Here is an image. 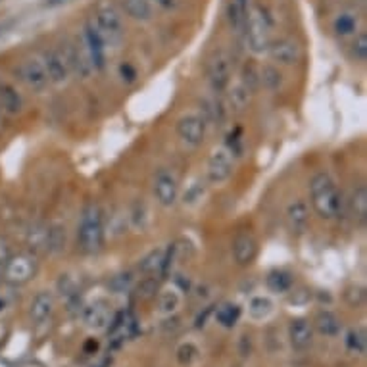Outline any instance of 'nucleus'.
Here are the masks:
<instances>
[{
    "label": "nucleus",
    "mask_w": 367,
    "mask_h": 367,
    "mask_svg": "<svg viewBox=\"0 0 367 367\" xmlns=\"http://www.w3.org/2000/svg\"><path fill=\"white\" fill-rule=\"evenodd\" d=\"M309 198L321 219H334L342 210L341 192L329 173H317L309 181Z\"/></svg>",
    "instance_id": "obj_1"
},
{
    "label": "nucleus",
    "mask_w": 367,
    "mask_h": 367,
    "mask_svg": "<svg viewBox=\"0 0 367 367\" xmlns=\"http://www.w3.org/2000/svg\"><path fill=\"white\" fill-rule=\"evenodd\" d=\"M77 242L85 254L101 252L104 244V216L96 204H89L83 210V216L77 227Z\"/></svg>",
    "instance_id": "obj_2"
},
{
    "label": "nucleus",
    "mask_w": 367,
    "mask_h": 367,
    "mask_svg": "<svg viewBox=\"0 0 367 367\" xmlns=\"http://www.w3.org/2000/svg\"><path fill=\"white\" fill-rule=\"evenodd\" d=\"M244 35H246V46L254 54H264L271 42V17L262 6H252L246 14L244 24Z\"/></svg>",
    "instance_id": "obj_3"
},
{
    "label": "nucleus",
    "mask_w": 367,
    "mask_h": 367,
    "mask_svg": "<svg viewBox=\"0 0 367 367\" xmlns=\"http://www.w3.org/2000/svg\"><path fill=\"white\" fill-rule=\"evenodd\" d=\"M94 24L104 37L106 44L116 46L123 39V17L114 4H102L96 12Z\"/></svg>",
    "instance_id": "obj_4"
},
{
    "label": "nucleus",
    "mask_w": 367,
    "mask_h": 367,
    "mask_svg": "<svg viewBox=\"0 0 367 367\" xmlns=\"http://www.w3.org/2000/svg\"><path fill=\"white\" fill-rule=\"evenodd\" d=\"M35 271H37V258L33 254L19 252V254L8 256V259L4 262L2 275L8 283L24 284L35 275Z\"/></svg>",
    "instance_id": "obj_5"
},
{
    "label": "nucleus",
    "mask_w": 367,
    "mask_h": 367,
    "mask_svg": "<svg viewBox=\"0 0 367 367\" xmlns=\"http://www.w3.org/2000/svg\"><path fill=\"white\" fill-rule=\"evenodd\" d=\"M83 49L87 56L91 60L94 69L102 71L106 67V52H108V44L104 41V37L99 31V27L94 24V19H89L85 24L83 29Z\"/></svg>",
    "instance_id": "obj_6"
},
{
    "label": "nucleus",
    "mask_w": 367,
    "mask_h": 367,
    "mask_svg": "<svg viewBox=\"0 0 367 367\" xmlns=\"http://www.w3.org/2000/svg\"><path fill=\"white\" fill-rule=\"evenodd\" d=\"M177 137L183 144L191 148H198L206 139V121L204 116L198 114H187L177 121Z\"/></svg>",
    "instance_id": "obj_7"
},
{
    "label": "nucleus",
    "mask_w": 367,
    "mask_h": 367,
    "mask_svg": "<svg viewBox=\"0 0 367 367\" xmlns=\"http://www.w3.org/2000/svg\"><path fill=\"white\" fill-rule=\"evenodd\" d=\"M17 74H19V79L27 85V89H31L33 92H41L44 91L51 81H49V74H46V67H44V62L41 58H27L19 69H17Z\"/></svg>",
    "instance_id": "obj_8"
},
{
    "label": "nucleus",
    "mask_w": 367,
    "mask_h": 367,
    "mask_svg": "<svg viewBox=\"0 0 367 367\" xmlns=\"http://www.w3.org/2000/svg\"><path fill=\"white\" fill-rule=\"evenodd\" d=\"M154 196H156V202L164 208L176 206L177 198H179V181L169 169H160L154 177Z\"/></svg>",
    "instance_id": "obj_9"
},
{
    "label": "nucleus",
    "mask_w": 367,
    "mask_h": 367,
    "mask_svg": "<svg viewBox=\"0 0 367 367\" xmlns=\"http://www.w3.org/2000/svg\"><path fill=\"white\" fill-rule=\"evenodd\" d=\"M233 176V156L225 146H219L208 158V181L212 185H221Z\"/></svg>",
    "instance_id": "obj_10"
},
{
    "label": "nucleus",
    "mask_w": 367,
    "mask_h": 367,
    "mask_svg": "<svg viewBox=\"0 0 367 367\" xmlns=\"http://www.w3.org/2000/svg\"><path fill=\"white\" fill-rule=\"evenodd\" d=\"M208 81L216 92H223L231 81V58L225 51H217L208 64Z\"/></svg>",
    "instance_id": "obj_11"
},
{
    "label": "nucleus",
    "mask_w": 367,
    "mask_h": 367,
    "mask_svg": "<svg viewBox=\"0 0 367 367\" xmlns=\"http://www.w3.org/2000/svg\"><path fill=\"white\" fill-rule=\"evenodd\" d=\"M267 54L281 66H294L302 58V46L294 39H279L269 42Z\"/></svg>",
    "instance_id": "obj_12"
},
{
    "label": "nucleus",
    "mask_w": 367,
    "mask_h": 367,
    "mask_svg": "<svg viewBox=\"0 0 367 367\" xmlns=\"http://www.w3.org/2000/svg\"><path fill=\"white\" fill-rule=\"evenodd\" d=\"M44 67H46V74H49V81L52 85H66L69 81L71 76V67L67 64V58L64 52L60 51H49L44 54Z\"/></svg>",
    "instance_id": "obj_13"
},
{
    "label": "nucleus",
    "mask_w": 367,
    "mask_h": 367,
    "mask_svg": "<svg viewBox=\"0 0 367 367\" xmlns=\"http://www.w3.org/2000/svg\"><path fill=\"white\" fill-rule=\"evenodd\" d=\"M284 217H287V227L292 234H304L306 229L309 225V208L308 204L304 200H292L289 206H287V212H284Z\"/></svg>",
    "instance_id": "obj_14"
},
{
    "label": "nucleus",
    "mask_w": 367,
    "mask_h": 367,
    "mask_svg": "<svg viewBox=\"0 0 367 367\" xmlns=\"http://www.w3.org/2000/svg\"><path fill=\"white\" fill-rule=\"evenodd\" d=\"M258 256V242L250 233H241L233 241V258L239 266H250Z\"/></svg>",
    "instance_id": "obj_15"
},
{
    "label": "nucleus",
    "mask_w": 367,
    "mask_h": 367,
    "mask_svg": "<svg viewBox=\"0 0 367 367\" xmlns=\"http://www.w3.org/2000/svg\"><path fill=\"white\" fill-rule=\"evenodd\" d=\"M289 339L296 350H306L314 341V329L306 319H292L289 327Z\"/></svg>",
    "instance_id": "obj_16"
},
{
    "label": "nucleus",
    "mask_w": 367,
    "mask_h": 367,
    "mask_svg": "<svg viewBox=\"0 0 367 367\" xmlns=\"http://www.w3.org/2000/svg\"><path fill=\"white\" fill-rule=\"evenodd\" d=\"M54 308V296L49 291L39 292L31 302V308H29V316L33 323H42L44 319H49V316L52 314Z\"/></svg>",
    "instance_id": "obj_17"
},
{
    "label": "nucleus",
    "mask_w": 367,
    "mask_h": 367,
    "mask_svg": "<svg viewBox=\"0 0 367 367\" xmlns=\"http://www.w3.org/2000/svg\"><path fill=\"white\" fill-rule=\"evenodd\" d=\"M0 110L8 116H17L24 110V99L12 85H0Z\"/></svg>",
    "instance_id": "obj_18"
},
{
    "label": "nucleus",
    "mask_w": 367,
    "mask_h": 367,
    "mask_svg": "<svg viewBox=\"0 0 367 367\" xmlns=\"http://www.w3.org/2000/svg\"><path fill=\"white\" fill-rule=\"evenodd\" d=\"M49 233L51 227L42 225V223H35L29 233H27V246L33 254H41V252H49Z\"/></svg>",
    "instance_id": "obj_19"
},
{
    "label": "nucleus",
    "mask_w": 367,
    "mask_h": 367,
    "mask_svg": "<svg viewBox=\"0 0 367 367\" xmlns=\"http://www.w3.org/2000/svg\"><path fill=\"white\" fill-rule=\"evenodd\" d=\"M167 248H156L152 250L146 258H142L141 271L144 275H156L158 271H164L166 267Z\"/></svg>",
    "instance_id": "obj_20"
},
{
    "label": "nucleus",
    "mask_w": 367,
    "mask_h": 367,
    "mask_svg": "<svg viewBox=\"0 0 367 367\" xmlns=\"http://www.w3.org/2000/svg\"><path fill=\"white\" fill-rule=\"evenodd\" d=\"M333 29L339 37H350L358 31V16L354 12H341L333 19Z\"/></svg>",
    "instance_id": "obj_21"
},
{
    "label": "nucleus",
    "mask_w": 367,
    "mask_h": 367,
    "mask_svg": "<svg viewBox=\"0 0 367 367\" xmlns=\"http://www.w3.org/2000/svg\"><path fill=\"white\" fill-rule=\"evenodd\" d=\"M110 314L104 304H92L85 309V323L92 329H104L108 325Z\"/></svg>",
    "instance_id": "obj_22"
},
{
    "label": "nucleus",
    "mask_w": 367,
    "mask_h": 367,
    "mask_svg": "<svg viewBox=\"0 0 367 367\" xmlns=\"http://www.w3.org/2000/svg\"><path fill=\"white\" fill-rule=\"evenodd\" d=\"M126 12L137 22H151L154 16L151 0H126Z\"/></svg>",
    "instance_id": "obj_23"
},
{
    "label": "nucleus",
    "mask_w": 367,
    "mask_h": 367,
    "mask_svg": "<svg viewBox=\"0 0 367 367\" xmlns=\"http://www.w3.org/2000/svg\"><path fill=\"white\" fill-rule=\"evenodd\" d=\"M246 14L248 10L241 8L234 0H229L225 8V17L229 27L233 29L234 33H242L244 31V24H246Z\"/></svg>",
    "instance_id": "obj_24"
},
{
    "label": "nucleus",
    "mask_w": 367,
    "mask_h": 367,
    "mask_svg": "<svg viewBox=\"0 0 367 367\" xmlns=\"http://www.w3.org/2000/svg\"><path fill=\"white\" fill-rule=\"evenodd\" d=\"M316 327L317 331L325 336H336L341 333V321L333 311H319L316 317Z\"/></svg>",
    "instance_id": "obj_25"
},
{
    "label": "nucleus",
    "mask_w": 367,
    "mask_h": 367,
    "mask_svg": "<svg viewBox=\"0 0 367 367\" xmlns=\"http://www.w3.org/2000/svg\"><path fill=\"white\" fill-rule=\"evenodd\" d=\"M267 289L275 294H284V292L291 291L292 287V275L289 271H283V269H275L267 275Z\"/></svg>",
    "instance_id": "obj_26"
},
{
    "label": "nucleus",
    "mask_w": 367,
    "mask_h": 367,
    "mask_svg": "<svg viewBox=\"0 0 367 367\" xmlns=\"http://www.w3.org/2000/svg\"><path fill=\"white\" fill-rule=\"evenodd\" d=\"M350 208H352V216L356 217L358 221H366V217H367V189H366V185H358V187L352 191Z\"/></svg>",
    "instance_id": "obj_27"
},
{
    "label": "nucleus",
    "mask_w": 367,
    "mask_h": 367,
    "mask_svg": "<svg viewBox=\"0 0 367 367\" xmlns=\"http://www.w3.org/2000/svg\"><path fill=\"white\" fill-rule=\"evenodd\" d=\"M283 83H284L283 74H281L275 66L262 67V71H259V85H262V87H266L267 91H271V92L279 91V89L283 87Z\"/></svg>",
    "instance_id": "obj_28"
},
{
    "label": "nucleus",
    "mask_w": 367,
    "mask_h": 367,
    "mask_svg": "<svg viewBox=\"0 0 367 367\" xmlns=\"http://www.w3.org/2000/svg\"><path fill=\"white\" fill-rule=\"evenodd\" d=\"M239 317H241V308H239L237 304H233V302H225V304H221L216 311L217 323L223 327L237 325Z\"/></svg>",
    "instance_id": "obj_29"
},
{
    "label": "nucleus",
    "mask_w": 367,
    "mask_h": 367,
    "mask_svg": "<svg viewBox=\"0 0 367 367\" xmlns=\"http://www.w3.org/2000/svg\"><path fill=\"white\" fill-rule=\"evenodd\" d=\"M271 309H273V304L269 298L266 296H256V298H252L250 306H248V311H250V316L254 319H266L269 314H271Z\"/></svg>",
    "instance_id": "obj_30"
},
{
    "label": "nucleus",
    "mask_w": 367,
    "mask_h": 367,
    "mask_svg": "<svg viewBox=\"0 0 367 367\" xmlns=\"http://www.w3.org/2000/svg\"><path fill=\"white\" fill-rule=\"evenodd\" d=\"M204 194H206V183L204 181H194L185 192L183 202L187 206H194V204H198L204 198Z\"/></svg>",
    "instance_id": "obj_31"
},
{
    "label": "nucleus",
    "mask_w": 367,
    "mask_h": 367,
    "mask_svg": "<svg viewBox=\"0 0 367 367\" xmlns=\"http://www.w3.org/2000/svg\"><path fill=\"white\" fill-rule=\"evenodd\" d=\"M352 56L356 62L364 64L367 60V33L366 31H359L356 35V39L352 42Z\"/></svg>",
    "instance_id": "obj_32"
},
{
    "label": "nucleus",
    "mask_w": 367,
    "mask_h": 367,
    "mask_svg": "<svg viewBox=\"0 0 367 367\" xmlns=\"http://www.w3.org/2000/svg\"><path fill=\"white\" fill-rule=\"evenodd\" d=\"M66 246V229L64 227H51L49 233V252H60Z\"/></svg>",
    "instance_id": "obj_33"
},
{
    "label": "nucleus",
    "mask_w": 367,
    "mask_h": 367,
    "mask_svg": "<svg viewBox=\"0 0 367 367\" xmlns=\"http://www.w3.org/2000/svg\"><path fill=\"white\" fill-rule=\"evenodd\" d=\"M117 76H119L123 85H135L137 79H139V71H137V67L131 62H121L119 67H117Z\"/></svg>",
    "instance_id": "obj_34"
},
{
    "label": "nucleus",
    "mask_w": 367,
    "mask_h": 367,
    "mask_svg": "<svg viewBox=\"0 0 367 367\" xmlns=\"http://www.w3.org/2000/svg\"><path fill=\"white\" fill-rule=\"evenodd\" d=\"M242 87L248 92H254L259 87V71L254 66H246L242 71Z\"/></svg>",
    "instance_id": "obj_35"
},
{
    "label": "nucleus",
    "mask_w": 367,
    "mask_h": 367,
    "mask_svg": "<svg viewBox=\"0 0 367 367\" xmlns=\"http://www.w3.org/2000/svg\"><path fill=\"white\" fill-rule=\"evenodd\" d=\"M225 148L231 152V156H242V151H244V139H242L241 129H234V131L229 133V141H227Z\"/></svg>",
    "instance_id": "obj_36"
},
{
    "label": "nucleus",
    "mask_w": 367,
    "mask_h": 367,
    "mask_svg": "<svg viewBox=\"0 0 367 367\" xmlns=\"http://www.w3.org/2000/svg\"><path fill=\"white\" fill-rule=\"evenodd\" d=\"M250 94L252 92H248L242 85H239L237 89H233L231 91V104H233L234 110H244L246 108V104H248V101H250Z\"/></svg>",
    "instance_id": "obj_37"
},
{
    "label": "nucleus",
    "mask_w": 367,
    "mask_h": 367,
    "mask_svg": "<svg viewBox=\"0 0 367 367\" xmlns=\"http://www.w3.org/2000/svg\"><path fill=\"white\" fill-rule=\"evenodd\" d=\"M348 348L358 354H364L366 352V334L361 331H350L348 333Z\"/></svg>",
    "instance_id": "obj_38"
},
{
    "label": "nucleus",
    "mask_w": 367,
    "mask_h": 367,
    "mask_svg": "<svg viewBox=\"0 0 367 367\" xmlns=\"http://www.w3.org/2000/svg\"><path fill=\"white\" fill-rule=\"evenodd\" d=\"M158 291V281H156V277L148 275L139 287V294H141L142 298H151L152 294H156Z\"/></svg>",
    "instance_id": "obj_39"
},
{
    "label": "nucleus",
    "mask_w": 367,
    "mask_h": 367,
    "mask_svg": "<svg viewBox=\"0 0 367 367\" xmlns=\"http://www.w3.org/2000/svg\"><path fill=\"white\" fill-rule=\"evenodd\" d=\"M177 304H179V300H177L176 292H166L162 296V302H160V306H162L164 311H173L177 308Z\"/></svg>",
    "instance_id": "obj_40"
},
{
    "label": "nucleus",
    "mask_w": 367,
    "mask_h": 367,
    "mask_svg": "<svg viewBox=\"0 0 367 367\" xmlns=\"http://www.w3.org/2000/svg\"><path fill=\"white\" fill-rule=\"evenodd\" d=\"M192 354H196V350H194V346H191V344H187V346H181L179 348V361L181 364H191V358Z\"/></svg>",
    "instance_id": "obj_41"
},
{
    "label": "nucleus",
    "mask_w": 367,
    "mask_h": 367,
    "mask_svg": "<svg viewBox=\"0 0 367 367\" xmlns=\"http://www.w3.org/2000/svg\"><path fill=\"white\" fill-rule=\"evenodd\" d=\"M74 0H42V8H62V6H67V4H71Z\"/></svg>",
    "instance_id": "obj_42"
},
{
    "label": "nucleus",
    "mask_w": 367,
    "mask_h": 367,
    "mask_svg": "<svg viewBox=\"0 0 367 367\" xmlns=\"http://www.w3.org/2000/svg\"><path fill=\"white\" fill-rule=\"evenodd\" d=\"M156 4H158L160 8L162 10H176L177 8V0H154Z\"/></svg>",
    "instance_id": "obj_43"
},
{
    "label": "nucleus",
    "mask_w": 367,
    "mask_h": 367,
    "mask_svg": "<svg viewBox=\"0 0 367 367\" xmlns=\"http://www.w3.org/2000/svg\"><path fill=\"white\" fill-rule=\"evenodd\" d=\"M14 24H16L14 19H8V22H4V24H0V37H2V35L8 33V31H10V29H12V26H14Z\"/></svg>",
    "instance_id": "obj_44"
},
{
    "label": "nucleus",
    "mask_w": 367,
    "mask_h": 367,
    "mask_svg": "<svg viewBox=\"0 0 367 367\" xmlns=\"http://www.w3.org/2000/svg\"><path fill=\"white\" fill-rule=\"evenodd\" d=\"M0 277H2V266H0Z\"/></svg>",
    "instance_id": "obj_45"
}]
</instances>
